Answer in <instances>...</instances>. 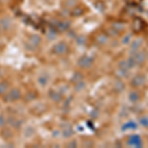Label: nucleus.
<instances>
[{
	"label": "nucleus",
	"mask_w": 148,
	"mask_h": 148,
	"mask_svg": "<svg viewBox=\"0 0 148 148\" xmlns=\"http://www.w3.org/2000/svg\"><path fill=\"white\" fill-rule=\"evenodd\" d=\"M147 59V53L144 51H133L131 53L130 58L127 59L128 62H130L131 68L135 65H142L145 62V60Z\"/></svg>",
	"instance_id": "obj_1"
},
{
	"label": "nucleus",
	"mask_w": 148,
	"mask_h": 148,
	"mask_svg": "<svg viewBox=\"0 0 148 148\" xmlns=\"http://www.w3.org/2000/svg\"><path fill=\"white\" fill-rule=\"evenodd\" d=\"M5 100L7 102H15L21 99L22 97V93L18 88H12L11 90H9V92L6 93Z\"/></svg>",
	"instance_id": "obj_2"
},
{
	"label": "nucleus",
	"mask_w": 148,
	"mask_h": 148,
	"mask_svg": "<svg viewBox=\"0 0 148 148\" xmlns=\"http://www.w3.org/2000/svg\"><path fill=\"white\" fill-rule=\"evenodd\" d=\"M68 51V46L64 42H58L52 47V52L56 56H63Z\"/></svg>",
	"instance_id": "obj_3"
},
{
	"label": "nucleus",
	"mask_w": 148,
	"mask_h": 148,
	"mask_svg": "<svg viewBox=\"0 0 148 148\" xmlns=\"http://www.w3.org/2000/svg\"><path fill=\"white\" fill-rule=\"evenodd\" d=\"M93 63H94V58L89 56H82L77 61L78 66L83 69L90 68L93 65Z\"/></svg>",
	"instance_id": "obj_4"
},
{
	"label": "nucleus",
	"mask_w": 148,
	"mask_h": 148,
	"mask_svg": "<svg viewBox=\"0 0 148 148\" xmlns=\"http://www.w3.org/2000/svg\"><path fill=\"white\" fill-rule=\"evenodd\" d=\"M40 42H42V38L39 35H32L26 46L29 47L30 51H35V49H38V47L40 46Z\"/></svg>",
	"instance_id": "obj_5"
},
{
	"label": "nucleus",
	"mask_w": 148,
	"mask_h": 148,
	"mask_svg": "<svg viewBox=\"0 0 148 148\" xmlns=\"http://www.w3.org/2000/svg\"><path fill=\"white\" fill-rule=\"evenodd\" d=\"M145 82H146L145 76L143 75V74H137V75H135L134 77L132 78V80H131V86L135 88H139L144 85Z\"/></svg>",
	"instance_id": "obj_6"
},
{
	"label": "nucleus",
	"mask_w": 148,
	"mask_h": 148,
	"mask_svg": "<svg viewBox=\"0 0 148 148\" xmlns=\"http://www.w3.org/2000/svg\"><path fill=\"white\" fill-rule=\"evenodd\" d=\"M38 84L40 87L42 88H46L47 85L49 84V81H51V77H49V74L47 73H42L38 77Z\"/></svg>",
	"instance_id": "obj_7"
},
{
	"label": "nucleus",
	"mask_w": 148,
	"mask_h": 148,
	"mask_svg": "<svg viewBox=\"0 0 148 148\" xmlns=\"http://www.w3.org/2000/svg\"><path fill=\"white\" fill-rule=\"evenodd\" d=\"M49 98L52 102L59 103L62 101V93L57 91V90L51 89V90H49Z\"/></svg>",
	"instance_id": "obj_8"
},
{
	"label": "nucleus",
	"mask_w": 148,
	"mask_h": 148,
	"mask_svg": "<svg viewBox=\"0 0 148 148\" xmlns=\"http://www.w3.org/2000/svg\"><path fill=\"white\" fill-rule=\"evenodd\" d=\"M12 26H13V22H12L10 18L3 17L0 20V28H1V30L8 31L12 28Z\"/></svg>",
	"instance_id": "obj_9"
},
{
	"label": "nucleus",
	"mask_w": 148,
	"mask_h": 148,
	"mask_svg": "<svg viewBox=\"0 0 148 148\" xmlns=\"http://www.w3.org/2000/svg\"><path fill=\"white\" fill-rule=\"evenodd\" d=\"M7 123L13 128H20L23 125V121L19 120V119L15 118V116H10V118L7 120Z\"/></svg>",
	"instance_id": "obj_10"
},
{
	"label": "nucleus",
	"mask_w": 148,
	"mask_h": 148,
	"mask_svg": "<svg viewBox=\"0 0 148 148\" xmlns=\"http://www.w3.org/2000/svg\"><path fill=\"white\" fill-rule=\"evenodd\" d=\"M128 144L131 145V146H134V147H140L142 145V141L138 135H132V136L130 137Z\"/></svg>",
	"instance_id": "obj_11"
},
{
	"label": "nucleus",
	"mask_w": 148,
	"mask_h": 148,
	"mask_svg": "<svg viewBox=\"0 0 148 148\" xmlns=\"http://www.w3.org/2000/svg\"><path fill=\"white\" fill-rule=\"evenodd\" d=\"M60 133L64 138H70L74 134V130L70 125H65L63 130L60 131Z\"/></svg>",
	"instance_id": "obj_12"
},
{
	"label": "nucleus",
	"mask_w": 148,
	"mask_h": 148,
	"mask_svg": "<svg viewBox=\"0 0 148 148\" xmlns=\"http://www.w3.org/2000/svg\"><path fill=\"white\" fill-rule=\"evenodd\" d=\"M142 44H143V40L142 39H135L130 45L131 51H139L140 47H141V46H142Z\"/></svg>",
	"instance_id": "obj_13"
},
{
	"label": "nucleus",
	"mask_w": 148,
	"mask_h": 148,
	"mask_svg": "<svg viewBox=\"0 0 148 148\" xmlns=\"http://www.w3.org/2000/svg\"><path fill=\"white\" fill-rule=\"evenodd\" d=\"M35 133H36V130H35L34 127H33V126H31V125H29V126H27V127H25V130H24V131H23V135L26 138L33 137L35 135Z\"/></svg>",
	"instance_id": "obj_14"
},
{
	"label": "nucleus",
	"mask_w": 148,
	"mask_h": 148,
	"mask_svg": "<svg viewBox=\"0 0 148 148\" xmlns=\"http://www.w3.org/2000/svg\"><path fill=\"white\" fill-rule=\"evenodd\" d=\"M96 42H97V44L101 45V46L106 45L107 42H109V37L106 34H99L96 37Z\"/></svg>",
	"instance_id": "obj_15"
},
{
	"label": "nucleus",
	"mask_w": 148,
	"mask_h": 148,
	"mask_svg": "<svg viewBox=\"0 0 148 148\" xmlns=\"http://www.w3.org/2000/svg\"><path fill=\"white\" fill-rule=\"evenodd\" d=\"M78 3V0H64L63 1V5L65 8L71 9V8H75L76 5Z\"/></svg>",
	"instance_id": "obj_16"
},
{
	"label": "nucleus",
	"mask_w": 148,
	"mask_h": 148,
	"mask_svg": "<svg viewBox=\"0 0 148 148\" xmlns=\"http://www.w3.org/2000/svg\"><path fill=\"white\" fill-rule=\"evenodd\" d=\"M128 99H130L131 102L135 103L140 100V95L138 94L136 91H132L130 93V95H128Z\"/></svg>",
	"instance_id": "obj_17"
},
{
	"label": "nucleus",
	"mask_w": 148,
	"mask_h": 148,
	"mask_svg": "<svg viewBox=\"0 0 148 148\" xmlns=\"http://www.w3.org/2000/svg\"><path fill=\"white\" fill-rule=\"evenodd\" d=\"M85 87H86L85 82H83V81L81 80L75 83V85H74V90H75V92H81L82 90L85 89Z\"/></svg>",
	"instance_id": "obj_18"
},
{
	"label": "nucleus",
	"mask_w": 148,
	"mask_h": 148,
	"mask_svg": "<svg viewBox=\"0 0 148 148\" xmlns=\"http://www.w3.org/2000/svg\"><path fill=\"white\" fill-rule=\"evenodd\" d=\"M114 90H116V91L121 92V91H123V90L125 89V84H123L121 80H116V81H114Z\"/></svg>",
	"instance_id": "obj_19"
},
{
	"label": "nucleus",
	"mask_w": 148,
	"mask_h": 148,
	"mask_svg": "<svg viewBox=\"0 0 148 148\" xmlns=\"http://www.w3.org/2000/svg\"><path fill=\"white\" fill-rule=\"evenodd\" d=\"M8 92V84L6 82H0V96H3Z\"/></svg>",
	"instance_id": "obj_20"
},
{
	"label": "nucleus",
	"mask_w": 148,
	"mask_h": 148,
	"mask_svg": "<svg viewBox=\"0 0 148 148\" xmlns=\"http://www.w3.org/2000/svg\"><path fill=\"white\" fill-rule=\"evenodd\" d=\"M112 28L114 29V30H116V32L120 34L121 31H123V29H125V24L123 23H121V22H116L113 24V26H112Z\"/></svg>",
	"instance_id": "obj_21"
},
{
	"label": "nucleus",
	"mask_w": 148,
	"mask_h": 148,
	"mask_svg": "<svg viewBox=\"0 0 148 148\" xmlns=\"http://www.w3.org/2000/svg\"><path fill=\"white\" fill-rule=\"evenodd\" d=\"M69 27H70V24L68 22H65V21L58 23V25H57V28H58L60 31H67Z\"/></svg>",
	"instance_id": "obj_22"
},
{
	"label": "nucleus",
	"mask_w": 148,
	"mask_h": 148,
	"mask_svg": "<svg viewBox=\"0 0 148 148\" xmlns=\"http://www.w3.org/2000/svg\"><path fill=\"white\" fill-rule=\"evenodd\" d=\"M81 80H82V75H81V73H79V72L74 73L73 77L71 78V81L74 82V83L78 82V81H81Z\"/></svg>",
	"instance_id": "obj_23"
},
{
	"label": "nucleus",
	"mask_w": 148,
	"mask_h": 148,
	"mask_svg": "<svg viewBox=\"0 0 148 148\" xmlns=\"http://www.w3.org/2000/svg\"><path fill=\"white\" fill-rule=\"evenodd\" d=\"M7 125V119L3 114H0V128L4 127Z\"/></svg>",
	"instance_id": "obj_24"
},
{
	"label": "nucleus",
	"mask_w": 148,
	"mask_h": 148,
	"mask_svg": "<svg viewBox=\"0 0 148 148\" xmlns=\"http://www.w3.org/2000/svg\"><path fill=\"white\" fill-rule=\"evenodd\" d=\"M140 125H143L144 127H147L148 128V116H144L140 119Z\"/></svg>",
	"instance_id": "obj_25"
},
{
	"label": "nucleus",
	"mask_w": 148,
	"mask_h": 148,
	"mask_svg": "<svg viewBox=\"0 0 148 148\" xmlns=\"http://www.w3.org/2000/svg\"><path fill=\"white\" fill-rule=\"evenodd\" d=\"M36 94L34 92H29L27 95H26V100L27 101H33V100L36 99Z\"/></svg>",
	"instance_id": "obj_26"
},
{
	"label": "nucleus",
	"mask_w": 148,
	"mask_h": 148,
	"mask_svg": "<svg viewBox=\"0 0 148 148\" xmlns=\"http://www.w3.org/2000/svg\"><path fill=\"white\" fill-rule=\"evenodd\" d=\"M130 40H131V34H128L127 36L123 37V40H121V42H123V45H127V44H130Z\"/></svg>",
	"instance_id": "obj_27"
},
{
	"label": "nucleus",
	"mask_w": 148,
	"mask_h": 148,
	"mask_svg": "<svg viewBox=\"0 0 148 148\" xmlns=\"http://www.w3.org/2000/svg\"><path fill=\"white\" fill-rule=\"evenodd\" d=\"M76 42H77L78 45L83 46V45L85 44V42H86V39H85V37H83V36H80V37H78L77 39H76Z\"/></svg>",
	"instance_id": "obj_28"
},
{
	"label": "nucleus",
	"mask_w": 148,
	"mask_h": 148,
	"mask_svg": "<svg viewBox=\"0 0 148 148\" xmlns=\"http://www.w3.org/2000/svg\"><path fill=\"white\" fill-rule=\"evenodd\" d=\"M47 38L51 40H54L56 38V33L54 32V31H49V32L47 33Z\"/></svg>",
	"instance_id": "obj_29"
},
{
	"label": "nucleus",
	"mask_w": 148,
	"mask_h": 148,
	"mask_svg": "<svg viewBox=\"0 0 148 148\" xmlns=\"http://www.w3.org/2000/svg\"><path fill=\"white\" fill-rule=\"evenodd\" d=\"M77 145H78V142H77V140H75V139H71V141H69L67 143L68 147H77Z\"/></svg>",
	"instance_id": "obj_30"
},
{
	"label": "nucleus",
	"mask_w": 148,
	"mask_h": 148,
	"mask_svg": "<svg viewBox=\"0 0 148 148\" xmlns=\"http://www.w3.org/2000/svg\"><path fill=\"white\" fill-rule=\"evenodd\" d=\"M0 30H1V28H0Z\"/></svg>",
	"instance_id": "obj_31"
},
{
	"label": "nucleus",
	"mask_w": 148,
	"mask_h": 148,
	"mask_svg": "<svg viewBox=\"0 0 148 148\" xmlns=\"http://www.w3.org/2000/svg\"><path fill=\"white\" fill-rule=\"evenodd\" d=\"M147 57H148V56H147Z\"/></svg>",
	"instance_id": "obj_32"
}]
</instances>
